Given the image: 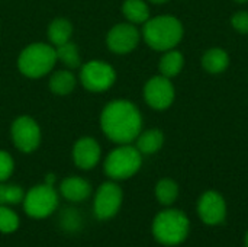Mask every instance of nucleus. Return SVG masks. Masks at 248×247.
Segmentation results:
<instances>
[{
  "label": "nucleus",
  "instance_id": "15",
  "mask_svg": "<svg viewBox=\"0 0 248 247\" xmlns=\"http://www.w3.org/2000/svg\"><path fill=\"white\" fill-rule=\"evenodd\" d=\"M164 143V135L160 130H148L140 132L137 137V148L141 154H153L161 148Z\"/></svg>",
  "mask_w": 248,
  "mask_h": 247
},
{
  "label": "nucleus",
  "instance_id": "26",
  "mask_svg": "<svg viewBox=\"0 0 248 247\" xmlns=\"http://www.w3.org/2000/svg\"><path fill=\"white\" fill-rule=\"evenodd\" d=\"M231 23L235 31L241 33H248V12H238L232 16Z\"/></svg>",
  "mask_w": 248,
  "mask_h": 247
},
{
  "label": "nucleus",
  "instance_id": "27",
  "mask_svg": "<svg viewBox=\"0 0 248 247\" xmlns=\"http://www.w3.org/2000/svg\"><path fill=\"white\" fill-rule=\"evenodd\" d=\"M151 3H157V4H160V3H166L167 0H150Z\"/></svg>",
  "mask_w": 248,
  "mask_h": 247
},
{
  "label": "nucleus",
  "instance_id": "28",
  "mask_svg": "<svg viewBox=\"0 0 248 247\" xmlns=\"http://www.w3.org/2000/svg\"><path fill=\"white\" fill-rule=\"evenodd\" d=\"M246 247H248V233L247 236H246Z\"/></svg>",
  "mask_w": 248,
  "mask_h": 247
},
{
  "label": "nucleus",
  "instance_id": "24",
  "mask_svg": "<svg viewBox=\"0 0 248 247\" xmlns=\"http://www.w3.org/2000/svg\"><path fill=\"white\" fill-rule=\"evenodd\" d=\"M19 227V217L10 208L0 205V233H13Z\"/></svg>",
  "mask_w": 248,
  "mask_h": 247
},
{
  "label": "nucleus",
  "instance_id": "23",
  "mask_svg": "<svg viewBox=\"0 0 248 247\" xmlns=\"http://www.w3.org/2000/svg\"><path fill=\"white\" fill-rule=\"evenodd\" d=\"M25 198V192L17 185L0 183V205L6 204H19Z\"/></svg>",
  "mask_w": 248,
  "mask_h": 247
},
{
  "label": "nucleus",
  "instance_id": "10",
  "mask_svg": "<svg viewBox=\"0 0 248 247\" xmlns=\"http://www.w3.org/2000/svg\"><path fill=\"white\" fill-rule=\"evenodd\" d=\"M144 98L147 103L157 111L167 109L174 100V87L166 76H155L150 79L144 87Z\"/></svg>",
  "mask_w": 248,
  "mask_h": 247
},
{
  "label": "nucleus",
  "instance_id": "22",
  "mask_svg": "<svg viewBox=\"0 0 248 247\" xmlns=\"http://www.w3.org/2000/svg\"><path fill=\"white\" fill-rule=\"evenodd\" d=\"M179 195V186L171 179H161L155 186V197L163 205H171Z\"/></svg>",
  "mask_w": 248,
  "mask_h": 247
},
{
  "label": "nucleus",
  "instance_id": "8",
  "mask_svg": "<svg viewBox=\"0 0 248 247\" xmlns=\"http://www.w3.org/2000/svg\"><path fill=\"white\" fill-rule=\"evenodd\" d=\"M12 140L22 153H32L41 143V130L36 121L31 116H17L12 124Z\"/></svg>",
  "mask_w": 248,
  "mask_h": 247
},
{
  "label": "nucleus",
  "instance_id": "3",
  "mask_svg": "<svg viewBox=\"0 0 248 247\" xmlns=\"http://www.w3.org/2000/svg\"><path fill=\"white\" fill-rule=\"evenodd\" d=\"M55 47L44 42H35L28 45L17 58V67L20 73L31 79H38L49 73L57 63Z\"/></svg>",
  "mask_w": 248,
  "mask_h": 247
},
{
  "label": "nucleus",
  "instance_id": "12",
  "mask_svg": "<svg viewBox=\"0 0 248 247\" xmlns=\"http://www.w3.org/2000/svg\"><path fill=\"white\" fill-rule=\"evenodd\" d=\"M198 213H199L201 220L205 224L217 226L225 220L227 205H225L224 198L218 192L209 191L201 197L199 204H198Z\"/></svg>",
  "mask_w": 248,
  "mask_h": 247
},
{
  "label": "nucleus",
  "instance_id": "7",
  "mask_svg": "<svg viewBox=\"0 0 248 247\" xmlns=\"http://www.w3.org/2000/svg\"><path fill=\"white\" fill-rule=\"evenodd\" d=\"M116 73L113 67L103 61H89L81 67V84L90 92H105L115 83Z\"/></svg>",
  "mask_w": 248,
  "mask_h": 247
},
{
  "label": "nucleus",
  "instance_id": "17",
  "mask_svg": "<svg viewBox=\"0 0 248 247\" xmlns=\"http://www.w3.org/2000/svg\"><path fill=\"white\" fill-rule=\"evenodd\" d=\"M230 64V57L228 54L221 49V48H211L205 52L203 58H202V66L205 67L206 71L217 74V73H222Z\"/></svg>",
  "mask_w": 248,
  "mask_h": 247
},
{
  "label": "nucleus",
  "instance_id": "20",
  "mask_svg": "<svg viewBox=\"0 0 248 247\" xmlns=\"http://www.w3.org/2000/svg\"><path fill=\"white\" fill-rule=\"evenodd\" d=\"M183 61L185 60H183L182 52L169 49L163 55V58L160 61V71H161V74L169 77V79L177 76L180 73V70L183 68Z\"/></svg>",
  "mask_w": 248,
  "mask_h": 247
},
{
  "label": "nucleus",
  "instance_id": "4",
  "mask_svg": "<svg viewBox=\"0 0 248 247\" xmlns=\"http://www.w3.org/2000/svg\"><path fill=\"white\" fill-rule=\"evenodd\" d=\"M153 234L166 246L180 245L189 234V220L179 210H166L154 218Z\"/></svg>",
  "mask_w": 248,
  "mask_h": 247
},
{
  "label": "nucleus",
  "instance_id": "21",
  "mask_svg": "<svg viewBox=\"0 0 248 247\" xmlns=\"http://www.w3.org/2000/svg\"><path fill=\"white\" fill-rule=\"evenodd\" d=\"M55 52H57V60H60L68 68L80 67V64H81L80 52H78V47L74 42L68 41L65 44H61V45L55 47Z\"/></svg>",
  "mask_w": 248,
  "mask_h": 247
},
{
  "label": "nucleus",
  "instance_id": "25",
  "mask_svg": "<svg viewBox=\"0 0 248 247\" xmlns=\"http://www.w3.org/2000/svg\"><path fill=\"white\" fill-rule=\"evenodd\" d=\"M13 169H15V162L12 156L7 151L0 150V182L7 181L12 176Z\"/></svg>",
  "mask_w": 248,
  "mask_h": 247
},
{
  "label": "nucleus",
  "instance_id": "6",
  "mask_svg": "<svg viewBox=\"0 0 248 247\" xmlns=\"http://www.w3.org/2000/svg\"><path fill=\"white\" fill-rule=\"evenodd\" d=\"M23 207L29 217L45 218L49 217L58 207V195L52 185H38L29 189L23 198Z\"/></svg>",
  "mask_w": 248,
  "mask_h": 247
},
{
  "label": "nucleus",
  "instance_id": "2",
  "mask_svg": "<svg viewBox=\"0 0 248 247\" xmlns=\"http://www.w3.org/2000/svg\"><path fill=\"white\" fill-rule=\"evenodd\" d=\"M142 35L153 49L169 51L182 41L183 26L180 20L173 16H157L145 22Z\"/></svg>",
  "mask_w": 248,
  "mask_h": 247
},
{
  "label": "nucleus",
  "instance_id": "18",
  "mask_svg": "<svg viewBox=\"0 0 248 247\" xmlns=\"http://www.w3.org/2000/svg\"><path fill=\"white\" fill-rule=\"evenodd\" d=\"M71 33H73V25L70 20L64 17L54 19L48 26V38L55 47L68 42Z\"/></svg>",
  "mask_w": 248,
  "mask_h": 247
},
{
  "label": "nucleus",
  "instance_id": "5",
  "mask_svg": "<svg viewBox=\"0 0 248 247\" xmlns=\"http://www.w3.org/2000/svg\"><path fill=\"white\" fill-rule=\"evenodd\" d=\"M142 163L141 153L137 147L129 144H121V147L112 150L105 160V172L112 179H128L134 176Z\"/></svg>",
  "mask_w": 248,
  "mask_h": 247
},
{
  "label": "nucleus",
  "instance_id": "19",
  "mask_svg": "<svg viewBox=\"0 0 248 247\" xmlns=\"http://www.w3.org/2000/svg\"><path fill=\"white\" fill-rule=\"evenodd\" d=\"M122 12L131 23H145L150 17V9L144 0H125Z\"/></svg>",
  "mask_w": 248,
  "mask_h": 247
},
{
  "label": "nucleus",
  "instance_id": "1",
  "mask_svg": "<svg viewBox=\"0 0 248 247\" xmlns=\"http://www.w3.org/2000/svg\"><path fill=\"white\" fill-rule=\"evenodd\" d=\"M100 127L105 135L113 143L129 144L140 135L142 118L134 103L128 100H113L102 111Z\"/></svg>",
  "mask_w": 248,
  "mask_h": 247
},
{
  "label": "nucleus",
  "instance_id": "16",
  "mask_svg": "<svg viewBox=\"0 0 248 247\" xmlns=\"http://www.w3.org/2000/svg\"><path fill=\"white\" fill-rule=\"evenodd\" d=\"M76 84H77L76 77L70 70H58L49 79L51 92L55 95H60V96H65V95L71 93L74 90Z\"/></svg>",
  "mask_w": 248,
  "mask_h": 247
},
{
  "label": "nucleus",
  "instance_id": "13",
  "mask_svg": "<svg viewBox=\"0 0 248 247\" xmlns=\"http://www.w3.org/2000/svg\"><path fill=\"white\" fill-rule=\"evenodd\" d=\"M100 146L92 137H83L77 140L73 148V159L77 167L83 170L93 169L100 160Z\"/></svg>",
  "mask_w": 248,
  "mask_h": 247
},
{
  "label": "nucleus",
  "instance_id": "29",
  "mask_svg": "<svg viewBox=\"0 0 248 247\" xmlns=\"http://www.w3.org/2000/svg\"><path fill=\"white\" fill-rule=\"evenodd\" d=\"M235 1H238V3H246L247 0H235Z\"/></svg>",
  "mask_w": 248,
  "mask_h": 247
},
{
  "label": "nucleus",
  "instance_id": "9",
  "mask_svg": "<svg viewBox=\"0 0 248 247\" xmlns=\"http://www.w3.org/2000/svg\"><path fill=\"white\" fill-rule=\"evenodd\" d=\"M122 205V189L115 182H105L94 197V214L99 220H109L116 215Z\"/></svg>",
  "mask_w": 248,
  "mask_h": 247
},
{
  "label": "nucleus",
  "instance_id": "11",
  "mask_svg": "<svg viewBox=\"0 0 248 247\" xmlns=\"http://www.w3.org/2000/svg\"><path fill=\"white\" fill-rule=\"evenodd\" d=\"M106 42L110 51L116 54H126L138 45L140 32L132 23H118L109 31Z\"/></svg>",
  "mask_w": 248,
  "mask_h": 247
},
{
  "label": "nucleus",
  "instance_id": "14",
  "mask_svg": "<svg viewBox=\"0 0 248 247\" xmlns=\"http://www.w3.org/2000/svg\"><path fill=\"white\" fill-rule=\"evenodd\" d=\"M60 191L65 199L73 201V202H80L90 197L92 186L86 179L78 178V176H71V178H65L61 182Z\"/></svg>",
  "mask_w": 248,
  "mask_h": 247
}]
</instances>
